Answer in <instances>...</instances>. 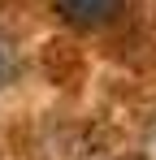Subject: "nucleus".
Instances as JSON below:
<instances>
[{
    "mask_svg": "<svg viewBox=\"0 0 156 160\" xmlns=\"http://www.w3.org/2000/svg\"><path fill=\"white\" fill-rule=\"evenodd\" d=\"M56 13L78 30H100L126 13V0H56Z\"/></svg>",
    "mask_w": 156,
    "mask_h": 160,
    "instance_id": "obj_1",
    "label": "nucleus"
},
{
    "mask_svg": "<svg viewBox=\"0 0 156 160\" xmlns=\"http://www.w3.org/2000/svg\"><path fill=\"white\" fill-rule=\"evenodd\" d=\"M18 69H22V56H18V43L0 30V87H9V82L18 78Z\"/></svg>",
    "mask_w": 156,
    "mask_h": 160,
    "instance_id": "obj_2",
    "label": "nucleus"
}]
</instances>
